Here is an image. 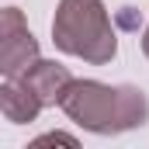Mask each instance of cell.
Instances as JSON below:
<instances>
[{
    "label": "cell",
    "instance_id": "obj_6",
    "mask_svg": "<svg viewBox=\"0 0 149 149\" xmlns=\"http://www.w3.org/2000/svg\"><path fill=\"white\" fill-rule=\"evenodd\" d=\"M31 146H70V149H76L80 142H76L73 135H66V132H49V135H38Z\"/></svg>",
    "mask_w": 149,
    "mask_h": 149
},
{
    "label": "cell",
    "instance_id": "obj_1",
    "mask_svg": "<svg viewBox=\"0 0 149 149\" xmlns=\"http://www.w3.org/2000/svg\"><path fill=\"white\" fill-rule=\"evenodd\" d=\"M59 108L70 114V121L97 135H118L149 121V101L132 83L108 87L101 80H73Z\"/></svg>",
    "mask_w": 149,
    "mask_h": 149
},
{
    "label": "cell",
    "instance_id": "obj_8",
    "mask_svg": "<svg viewBox=\"0 0 149 149\" xmlns=\"http://www.w3.org/2000/svg\"><path fill=\"white\" fill-rule=\"evenodd\" d=\"M142 52H146V59H149V28H146V35H142Z\"/></svg>",
    "mask_w": 149,
    "mask_h": 149
},
{
    "label": "cell",
    "instance_id": "obj_5",
    "mask_svg": "<svg viewBox=\"0 0 149 149\" xmlns=\"http://www.w3.org/2000/svg\"><path fill=\"white\" fill-rule=\"evenodd\" d=\"M42 108L45 104L35 97V90L21 76H3V83H0V111H3L7 121H14V125L35 121Z\"/></svg>",
    "mask_w": 149,
    "mask_h": 149
},
{
    "label": "cell",
    "instance_id": "obj_2",
    "mask_svg": "<svg viewBox=\"0 0 149 149\" xmlns=\"http://www.w3.org/2000/svg\"><path fill=\"white\" fill-rule=\"evenodd\" d=\"M52 42L59 52L80 56L94 66L111 63L118 52L111 17L101 0H59L52 17Z\"/></svg>",
    "mask_w": 149,
    "mask_h": 149
},
{
    "label": "cell",
    "instance_id": "obj_4",
    "mask_svg": "<svg viewBox=\"0 0 149 149\" xmlns=\"http://www.w3.org/2000/svg\"><path fill=\"white\" fill-rule=\"evenodd\" d=\"M21 80L35 90V97L49 108V104H59L63 101V94H66V87L73 83V76H70V70L66 66H59L56 59H35L24 73H21Z\"/></svg>",
    "mask_w": 149,
    "mask_h": 149
},
{
    "label": "cell",
    "instance_id": "obj_3",
    "mask_svg": "<svg viewBox=\"0 0 149 149\" xmlns=\"http://www.w3.org/2000/svg\"><path fill=\"white\" fill-rule=\"evenodd\" d=\"M38 56V42L24 24V14L17 7L0 10V73L3 76H21Z\"/></svg>",
    "mask_w": 149,
    "mask_h": 149
},
{
    "label": "cell",
    "instance_id": "obj_7",
    "mask_svg": "<svg viewBox=\"0 0 149 149\" xmlns=\"http://www.w3.org/2000/svg\"><path fill=\"white\" fill-rule=\"evenodd\" d=\"M121 24H125V28H139V21H135V10H132V7H121Z\"/></svg>",
    "mask_w": 149,
    "mask_h": 149
}]
</instances>
